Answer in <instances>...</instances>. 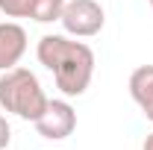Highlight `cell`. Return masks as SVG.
I'll list each match as a JSON object with an SVG mask.
<instances>
[{"label": "cell", "mask_w": 153, "mask_h": 150, "mask_svg": "<svg viewBox=\"0 0 153 150\" xmlns=\"http://www.w3.org/2000/svg\"><path fill=\"white\" fill-rule=\"evenodd\" d=\"M36 56L53 74L56 88L65 97H79L88 91L91 76H94V50L85 41L50 33V36L38 38Z\"/></svg>", "instance_id": "cell-1"}, {"label": "cell", "mask_w": 153, "mask_h": 150, "mask_svg": "<svg viewBox=\"0 0 153 150\" xmlns=\"http://www.w3.org/2000/svg\"><path fill=\"white\" fill-rule=\"evenodd\" d=\"M47 94L41 88L38 76L30 68H9V71H0V109L3 112L18 115L21 121H33L44 112L47 106Z\"/></svg>", "instance_id": "cell-2"}, {"label": "cell", "mask_w": 153, "mask_h": 150, "mask_svg": "<svg viewBox=\"0 0 153 150\" xmlns=\"http://www.w3.org/2000/svg\"><path fill=\"white\" fill-rule=\"evenodd\" d=\"M59 24L65 27V33L74 38H91L103 30L106 12L97 0H65L62 18Z\"/></svg>", "instance_id": "cell-3"}, {"label": "cell", "mask_w": 153, "mask_h": 150, "mask_svg": "<svg viewBox=\"0 0 153 150\" xmlns=\"http://www.w3.org/2000/svg\"><path fill=\"white\" fill-rule=\"evenodd\" d=\"M76 130V112L68 100H47L44 112L36 118V132L47 141H62Z\"/></svg>", "instance_id": "cell-4"}, {"label": "cell", "mask_w": 153, "mask_h": 150, "mask_svg": "<svg viewBox=\"0 0 153 150\" xmlns=\"http://www.w3.org/2000/svg\"><path fill=\"white\" fill-rule=\"evenodd\" d=\"M27 53V30L15 21L0 24V71L15 68Z\"/></svg>", "instance_id": "cell-5"}, {"label": "cell", "mask_w": 153, "mask_h": 150, "mask_svg": "<svg viewBox=\"0 0 153 150\" xmlns=\"http://www.w3.org/2000/svg\"><path fill=\"white\" fill-rule=\"evenodd\" d=\"M130 97L141 109V115L153 121V65H138L130 74Z\"/></svg>", "instance_id": "cell-6"}, {"label": "cell", "mask_w": 153, "mask_h": 150, "mask_svg": "<svg viewBox=\"0 0 153 150\" xmlns=\"http://www.w3.org/2000/svg\"><path fill=\"white\" fill-rule=\"evenodd\" d=\"M65 0H30L27 6V18H33L36 24H53L62 18Z\"/></svg>", "instance_id": "cell-7"}, {"label": "cell", "mask_w": 153, "mask_h": 150, "mask_svg": "<svg viewBox=\"0 0 153 150\" xmlns=\"http://www.w3.org/2000/svg\"><path fill=\"white\" fill-rule=\"evenodd\" d=\"M27 6L30 0H0V12L6 18H27Z\"/></svg>", "instance_id": "cell-8"}, {"label": "cell", "mask_w": 153, "mask_h": 150, "mask_svg": "<svg viewBox=\"0 0 153 150\" xmlns=\"http://www.w3.org/2000/svg\"><path fill=\"white\" fill-rule=\"evenodd\" d=\"M9 141H12V127H9L6 115H0V150L9 147Z\"/></svg>", "instance_id": "cell-9"}, {"label": "cell", "mask_w": 153, "mask_h": 150, "mask_svg": "<svg viewBox=\"0 0 153 150\" xmlns=\"http://www.w3.org/2000/svg\"><path fill=\"white\" fill-rule=\"evenodd\" d=\"M141 150H153V132L144 138V144H141Z\"/></svg>", "instance_id": "cell-10"}, {"label": "cell", "mask_w": 153, "mask_h": 150, "mask_svg": "<svg viewBox=\"0 0 153 150\" xmlns=\"http://www.w3.org/2000/svg\"><path fill=\"white\" fill-rule=\"evenodd\" d=\"M147 3H150V9H153V0H147Z\"/></svg>", "instance_id": "cell-11"}]
</instances>
